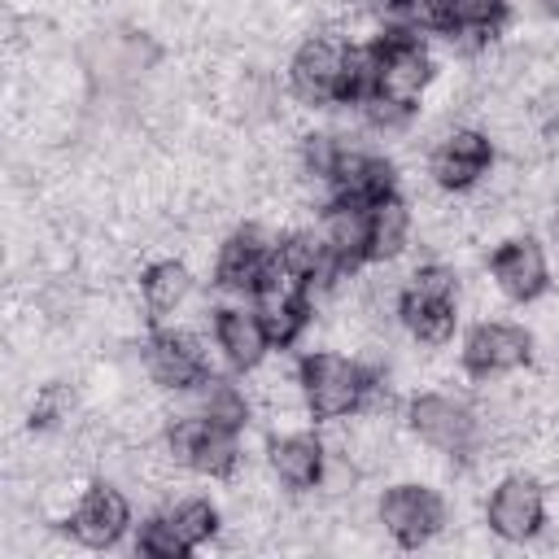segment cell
Wrapping results in <instances>:
<instances>
[{
    "instance_id": "obj_1",
    "label": "cell",
    "mask_w": 559,
    "mask_h": 559,
    "mask_svg": "<svg viewBox=\"0 0 559 559\" xmlns=\"http://www.w3.org/2000/svg\"><path fill=\"white\" fill-rule=\"evenodd\" d=\"M397 319L415 345L441 349L459 328V271L450 262H419L397 297Z\"/></svg>"
},
{
    "instance_id": "obj_2",
    "label": "cell",
    "mask_w": 559,
    "mask_h": 559,
    "mask_svg": "<svg viewBox=\"0 0 559 559\" xmlns=\"http://www.w3.org/2000/svg\"><path fill=\"white\" fill-rule=\"evenodd\" d=\"M301 384H306L310 415L332 424V419H349L354 411H362V402L371 393V371L354 354L314 349L301 358Z\"/></svg>"
},
{
    "instance_id": "obj_3",
    "label": "cell",
    "mask_w": 559,
    "mask_h": 559,
    "mask_svg": "<svg viewBox=\"0 0 559 559\" xmlns=\"http://www.w3.org/2000/svg\"><path fill=\"white\" fill-rule=\"evenodd\" d=\"M345 52L349 39L332 35V31H314L297 44L293 61H288V87L301 105L310 109H332L341 105V87H345Z\"/></svg>"
},
{
    "instance_id": "obj_4",
    "label": "cell",
    "mask_w": 559,
    "mask_h": 559,
    "mask_svg": "<svg viewBox=\"0 0 559 559\" xmlns=\"http://www.w3.org/2000/svg\"><path fill=\"white\" fill-rule=\"evenodd\" d=\"M445 498L428 480H397L376 502V524L397 546H428L445 528Z\"/></svg>"
},
{
    "instance_id": "obj_5",
    "label": "cell",
    "mask_w": 559,
    "mask_h": 559,
    "mask_svg": "<svg viewBox=\"0 0 559 559\" xmlns=\"http://www.w3.org/2000/svg\"><path fill=\"white\" fill-rule=\"evenodd\" d=\"M406 428L450 459H472L476 450V411L450 393H419L406 402Z\"/></svg>"
},
{
    "instance_id": "obj_6",
    "label": "cell",
    "mask_w": 559,
    "mask_h": 559,
    "mask_svg": "<svg viewBox=\"0 0 559 559\" xmlns=\"http://www.w3.org/2000/svg\"><path fill=\"white\" fill-rule=\"evenodd\" d=\"M144 376L170 393H183V389H197L210 371V354H205V332H192V328H157L144 345Z\"/></svg>"
},
{
    "instance_id": "obj_7",
    "label": "cell",
    "mask_w": 559,
    "mask_h": 559,
    "mask_svg": "<svg viewBox=\"0 0 559 559\" xmlns=\"http://www.w3.org/2000/svg\"><path fill=\"white\" fill-rule=\"evenodd\" d=\"M376 52H380V66H376V92L371 96H389V100L415 109V100L428 92V83L437 74L419 35L415 31H384L376 39Z\"/></svg>"
},
{
    "instance_id": "obj_8",
    "label": "cell",
    "mask_w": 559,
    "mask_h": 559,
    "mask_svg": "<svg viewBox=\"0 0 559 559\" xmlns=\"http://www.w3.org/2000/svg\"><path fill=\"white\" fill-rule=\"evenodd\" d=\"M493 162H498L493 140H489L480 127H472V122L445 127L441 140L428 148V175H432V183L445 188V192H472V188L489 175Z\"/></svg>"
},
{
    "instance_id": "obj_9",
    "label": "cell",
    "mask_w": 559,
    "mask_h": 559,
    "mask_svg": "<svg viewBox=\"0 0 559 559\" xmlns=\"http://www.w3.org/2000/svg\"><path fill=\"white\" fill-rule=\"evenodd\" d=\"M485 524L502 542H533L546 524V485L528 472H507L485 502Z\"/></svg>"
},
{
    "instance_id": "obj_10",
    "label": "cell",
    "mask_w": 559,
    "mask_h": 559,
    "mask_svg": "<svg viewBox=\"0 0 559 559\" xmlns=\"http://www.w3.org/2000/svg\"><path fill=\"white\" fill-rule=\"evenodd\" d=\"M533 362V332L507 319H480L463 341V371L511 376Z\"/></svg>"
},
{
    "instance_id": "obj_11",
    "label": "cell",
    "mask_w": 559,
    "mask_h": 559,
    "mask_svg": "<svg viewBox=\"0 0 559 559\" xmlns=\"http://www.w3.org/2000/svg\"><path fill=\"white\" fill-rule=\"evenodd\" d=\"M127 524H131V507L114 480H87V489L74 498V511L66 515L70 537L79 546H92V550L114 546L127 533Z\"/></svg>"
},
{
    "instance_id": "obj_12",
    "label": "cell",
    "mask_w": 559,
    "mask_h": 559,
    "mask_svg": "<svg viewBox=\"0 0 559 559\" xmlns=\"http://www.w3.org/2000/svg\"><path fill=\"white\" fill-rule=\"evenodd\" d=\"M275 245H280V236H271L262 223H245V227L227 231V240L214 253V284L227 293H253L275 258Z\"/></svg>"
},
{
    "instance_id": "obj_13",
    "label": "cell",
    "mask_w": 559,
    "mask_h": 559,
    "mask_svg": "<svg viewBox=\"0 0 559 559\" xmlns=\"http://www.w3.org/2000/svg\"><path fill=\"white\" fill-rule=\"evenodd\" d=\"M489 275L507 293V301H537L550 288V258L537 236L520 231L489 253Z\"/></svg>"
},
{
    "instance_id": "obj_14",
    "label": "cell",
    "mask_w": 559,
    "mask_h": 559,
    "mask_svg": "<svg viewBox=\"0 0 559 559\" xmlns=\"http://www.w3.org/2000/svg\"><path fill=\"white\" fill-rule=\"evenodd\" d=\"M266 463L271 472L280 476L284 489H314L319 476H323V463H328V445L306 432V428H293V432H280L266 441Z\"/></svg>"
},
{
    "instance_id": "obj_15",
    "label": "cell",
    "mask_w": 559,
    "mask_h": 559,
    "mask_svg": "<svg viewBox=\"0 0 559 559\" xmlns=\"http://www.w3.org/2000/svg\"><path fill=\"white\" fill-rule=\"evenodd\" d=\"M214 345L223 349V358L240 371L258 367L266 354H271V336H266V323L253 306H223L214 314Z\"/></svg>"
},
{
    "instance_id": "obj_16",
    "label": "cell",
    "mask_w": 559,
    "mask_h": 559,
    "mask_svg": "<svg viewBox=\"0 0 559 559\" xmlns=\"http://www.w3.org/2000/svg\"><path fill=\"white\" fill-rule=\"evenodd\" d=\"M319 231L328 245V258L345 271H354L362 258H371V240H367V205L362 201H345L336 197L323 214H319Z\"/></svg>"
},
{
    "instance_id": "obj_17",
    "label": "cell",
    "mask_w": 559,
    "mask_h": 559,
    "mask_svg": "<svg viewBox=\"0 0 559 559\" xmlns=\"http://www.w3.org/2000/svg\"><path fill=\"white\" fill-rule=\"evenodd\" d=\"M188 297H192V266L183 258H157L144 266L140 301H144V314L153 323L179 314V306H188Z\"/></svg>"
},
{
    "instance_id": "obj_18",
    "label": "cell",
    "mask_w": 559,
    "mask_h": 559,
    "mask_svg": "<svg viewBox=\"0 0 559 559\" xmlns=\"http://www.w3.org/2000/svg\"><path fill=\"white\" fill-rule=\"evenodd\" d=\"M411 231H415V214H411V201H402L397 192L367 205V240L376 262L402 258L411 249Z\"/></svg>"
},
{
    "instance_id": "obj_19",
    "label": "cell",
    "mask_w": 559,
    "mask_h": 559,
    "mask_svg": "<svg viewBox=\"0 0 559 559\" xmlns=\"http://www.w3.org/2000/svg\"><path fill=\"white\" fill-rule=\"evenodd\" d=\"M450 35H489L507 17V0H441Z\"/></svg>"
},
{
    "instance_id": "obj_20",
    "label": "cell",
    "mask_w": 559,
    "mask_h": 559,
    "mask_svg": "<svg viewBox=\"0 0 559 559\" xmlns=\"http://www.w3.org/2000/svg\"><path fill=\"white\" fill-rule=\"evenodd\" d=\"M135 550H140V555H148V559H183L192 546L183 542V533H179L175 515H170V511H162V515H148V520H144L140 537H135Z\"/></svg>"
},
{
    "instance_id": "obj_21",
    "label": "cell",
    "mask_w": 559,
    "mask_h": 559,
    "mask_svg": "<svg viewBox=\"0 0 559 559\" xmlns=\"http://www.w3.org/2000/svg\"><path fill=\"white\" fill-rule=\"evenodd\" d=\"M170 515H175V524H179V533H183V542H188L192 550H197V546H205V542L223 528L218 507H214V502H205V498H188V502L170 507Z\"/></svg>"
},
{
    "instance_id": "obj_22",
    "label": "cell",
    "mask_w": 559,
    "mask_h": 559,
    "mask_svg": "<svg viewBox=\"0 0 559 559\" xmlns=\"http://www.w3.org/2000/svg\"><path fill=\"white\" fill-rule=\"evenodd\" d=\"M537 9H542V17H555L559 22V0H537Z\"/></svg>"
},
{
    "instance_id": "obj_23",
    "label": "cell",
    "mask_w": 559,
    "mask_h": 559,
    "mask_svg": "<svg viewBox=\"0 0 559 559\" xmlns=\"http://www.w3.org/2000/svg\"><path fill=\"white\" fill-rule=\"evenodd\" d=\"M550 231H555V240H559V205H555V214H550Z\"/></svg>"
}]
</instances>
